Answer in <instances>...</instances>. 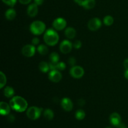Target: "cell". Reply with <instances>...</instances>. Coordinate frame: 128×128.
<instances>
[{
    "label": "cell",
    "instance_id": "cell-29",
    "mask_svg": "<svg viewBox=\"0 0 128 128\" xmlns=\"http://www.w3.org/2000/svg\"><path fill=\"white\" fill-rule=\"evenodd\" d=\"M76 62V60L75 59V58L74 57H70L68 60V63L70 64V65L72 66H74Z\"/></svg>",
    "mask_w": 128,
    "mask_h": 128
},
{
    "label": "cell",
    "instance_id": "cell-37",
    "mask_svg": "<svg viewBox=\"0 0 128 128\" xmlns=\"http://www.w3.org/2000/svg\"><path fill=\"white\" fill-rule=\"evenodd\" d=\"M124 76L127 80H128V70H126V71L124 73Z\"/></svg>",
    "mask_w": 128,
    "mask_h": 128
},
{
    "label": "cell",
    "instance_id": "cell-38",
    "mask_svg": "<svg viewBox=\"0 0 128 128\" xmlns=\"http://www.w3.org/2000/svg\"><path fill=\"white\" fill-rule=\"evenodd\" d=\"M120 128H128L126 127V126H124V124H122V125H121V126H120Z\"/></svg>",
    "mask_w": 128,
    "mask_h": 128
},
{
    "label": "cell",
    "instance_id": "cell-20",
    "mask_svg": "<svg viewBox=\"0 0 128 128\" xmlns=\"http://www.w3.org/2000/svg\"><path fill=\"white\" fill-rule=\"evenodd\" d=\"M44 116L48 120H51L54 118V112L50 109H46L44 111Z\"/></svg>",
    "mask_w": 128,
    "mask_h": 128
},
{
    "label": "cell",
    "instance_id": "cell-28",
    "mask_svg": "<svg viewBox=\"0 0 128 128\" xmlns=\"http://www.w3.org/2000/svg\"><path fill=\"white\" fill-rule=\"evenodd\" d=\"M81 46H82L81 42L80 41H79V40H76V41H75V42H74V44H73L74 48H76V49H77V50L80 49V48L81 47Z\"/></svg>",
    "mask_w": 128,
    "mask_h": 128
},
{
    "label": "cell",
    "instance_id": "cell-18",
    "mask_svg": "<svg viewBox=\"0 0 128 128\" xmlns=\"http://www.w3.org/2000/svg\"><path fill=\"white\" fill-rule=\"evenodd\" d=\"M4 95L7 98H11L12 97L14 93V91L13 88L10 86H7L4 89Z\"/></svg>",
    "mask_w": 128,
    "mask_h": 128
},
{
    "label": "cell",
    "instance_id": "cell-11",
    "mask_svg": "<svg viewBox=\"0 0 128 128\" xmlns=\"http://www.w3.org/2000/svg\"><path fill=\"white\" fill-rule=\"evenodd\" d=\"M110 122L116 127H120L122 125L121 118L120 115L117 112H113L110 116Z\"/></svg>",
    "mask_w": 128,
    "mask_h": 128
},
{
    "label": "cell",
    "instance_id": "cell-3",
    "mask_svg": "<svg viewBox=\"0 0 128 128\" xmlns=\"http://www.w3.org/2000/svg\"><path fill=\"white\" fill-rule=\"evenodd\" d=\"M46 30V25L41 21H35L30 26V31L33 34L40 35L43 33Z\"/></svg>",
    "mask_w": 128,
    "mask_h": 128
},
{
    "label": "cell",
    "instance_id": "cell-10",
    "mask_svg": "<svg viewBox=\"0 0 128 128\" xmlns=\"http://www.w3.org/2000/svg\"><path fill=\"white\" fill-rule=\"evenodd\" d=\"M48 77L50 80L54 82H58L62 79V75L58 70H51L49 73Z\"/></svg>",
    "mask_w": 128,
    "mask_h": 128
},
{
    "label": "cell",
    "instance_id": "cell-5",
    "mask_svg": "<svg viewBox=\"0 0 128 128\" xmlns=\"http://www.w3.org/2000/svg\"><path fill=\"white\" fill-rule=\"evenodd\" d=\"M84 73V71L83 68L81 67V66H72L71 70H70V74L74 78H81L83 76Z\"/></svg>",
    "mask_w": 128,
    "mask_h": 128
},
{
    "label": "cell",
    "instance_id": "cell-26",
    "mask_svg": "<svg viewBox=\"0 0 128 128\" xmlns=\"http://www.w3.org/2000/svg\"><path fill=\"white\" fill-rule=\"evenodd\" d=\"M2 1L4 4H7L8 6L13 7L16 4V2H17V0H2Z\"/></svg>",
    "mask_w": 128,
    "mask_h": 128
},
{
    "label": "cell",
    "instance_id": "cell-24",
    "mask_svg": "<svg viewBox=\"0 0 128 128\" xmlns=\"http://www.w3.org/2000/svg\"><path fill=\"white\" fill-rule=\"evenodd\" d=\"M104 23L106 26H111L113 24L114 19L111 16H106L104 18Z\"/></svg>",
    "mask_w": 128,
    "mask_h": 128
},
{
    "label": "cell",
    "instance_id": "cell-33",
    "mask_svg": "<svg viewBox=\"0 0 128 128\" xmlns=\"http://www.w3.org/2000/svg\"><path fill=\"white\" fill-rule=\"evenodd\" d=\"M44 2V0H34V3L36 4L38 6L41 5Z\"/></svg>",
    "mask_w": 128,
    "mask_h": 128
},
{
    "label": "cell",
    "instance_id": "cell-6",
    "mask_svg": "<svg viewBox=\"0 0 128 128\" xmlns=\"http://www.w3.org/2000/svg\"><path fill=\"white\" fill-rule=\"evenodd\" d=\"M102 23L101 20L98 18H94L89 21L88 26V28L91 31H96L101 28Z\"/></svg>",
    "mask_w": 128,
    "mask_h": 128
},
{
    "label": "cell",
    "instance_id": "cell-31",
    "mask_svg": "<svg viewBox=\"0 0 128 128\" xmlns=\"http://www.w3.org/2000/svg\"><path fill=\"white\" fill-rule=\"evenodd\" d=\"M78 104L79 106H82L85 104V101L83 99H80V100L78 101Z\"/></svg>",
    "mask_w": 128,
    "mask_h": 128
},
{
    "label": "cell",
    "instance_id": "cell-7",
    "mask_svg": "<svg viewBox=\"0 0 128 128\" xmlns=\"http://www.w3.org/2000/svg\"><path fill=\"white\" fill-rule=\"evenodd\" d=\"M52 26L56 30H62L66 26V21L62 18H58L52 22Z\"/></svg>",
    "mask_w": 128,
    "mask_h": 128
},
{
    "label": "cell",
    "instance_id": "cell-13",
    "mask_svg": "<svg viewBox=\"0 0 128 128\" xmlns=\"http://www.w3.org/2000/svg\"><path fill=\"white\" fill-rule=\"evenodd\" d=\"M38 12V5L36 4H31L28 8L27 13L28 15L30 17L36 16L37 15Z\"/></svg>",
    "mask_w": 128,
    "mask_h": 128
},
{
    "label": "cell",
    "instance_id": "cell-27",
    "mask_svg": "<svg viewBox=\"0 0 128 128\" xmlns=\"http://www.w3.org/2000/svg\"><path fill=\"white\" fill-rule=\"evenodd\" d=\"M66 68V64L63 62H58L56 64V70L58 71H62Z\"/></svg>",
    "mask_w": 128,
    "mask_h": 128
},
{
    "label": "cell",
    "instance_id": "cell-23",
    "mask_svg": "<svg viewBox=\"0 0 128 128\" xmlns=\"http://www.w3.org/2000/svg\"><path fill=\"white\" fill-rule=\"evenodd\" d=\"M85 116H86L85 112L82 110H78L76 112V114H75L76 118L78 120H83V119L85 118Z\"/></svg>",
    "mask_w": 128,
    "mask_h": 128
},
{
    "label": "cell",
    "instance_id": "cell-2",
    "mask_svg": "<svg viewBox=\"0 0 128 128\" xmlns=\"http://www.w3.org/2000/svg\"><path fill=\"white\" fill-rule=\"evenodd\" d=\"M44 41L49 46H54L59 41V35L52 29H49L44 34Z\"/></svg>",
    "mask_w": 128,
    "mask_h": 128
},
{
    "label": "cell",
    "instance_id": "cell-17",
    "mask_svg": "<svg viewBox=\"0 0 128 128\" xmlns=\"http://www.w3.org/2000/svg\"><path fill=\"white\" fill-rule=\"evenodd\" d=\"M16 16V12L14 9L11 8L5 12V16L8 20H13Z\"/></svg>",
    "mask_w": 128,
    "mask_h": 128
},
{
    "label": "cell",
    "instance_id": "cell-4",
    "mask_svg": "<svg viewBox=\"0 0 128 128\" xmlns=\"http://www.w3.org/2000/svg\"><path fill=\"white\" fill-rule=\"evenodd\" d=\"M42 109L36 106H32L28 110L26 114L28 118L32 120H36L40 118L42 112Z\"/></svg>",
    "mask_w": 128,
    "mask_h": 128
},
{
    "label": "cell",
    "instance_id": "cell-22",
    "mask_svg": "<svg viewBox=\"0 0 128 128\" xmlns=\"http://www.w3.org/2000/svg\"><path fill=\"white\" fill-rule=\"evenodd\" d=\"M50 62H53V63H58L60 60V56L57 52H53L50 54Z\"/></svg>",
    "mask_w": 128,
    "mask_h": 128
},
{
    "label": "cell",
    "instance_id": "cell-12",
    "mask_svg": "<svg viewBox=\"0 0 128 128\" xmlns=\"http://www.w3.org/2000/svg\"><path fill=\"white\" fill-rule=\"evenodd\" d=\"M61 107L64 110L66 111H70L72 110L73 104L72 101L68 98H64L61 101Z\"/></svg>",
    "mask_w": 128,
    "mask_h": 128
},
{
    "label": "cell",
    "instance_id": "cell-30",
    "mask_svg": "<svg viewBox=\"0 0 128 128\" xmlns=\"http://www.w3.org/2000/svg\"><path fill=\"white\" fill-rule=\"evenodd\" d=\"M40 42V40L38 38H34L32 40V44L33 45H37Z\"/></svg>",
    "mask_w": 128,
    "mask_h": 128
},
{
    "label": "cell",
    "instance_id": "cell-36",
    "mask_svg": "<svg viewBox=\"0 0 128 128\" xmlns=\"http://www.w3.org/2000/svg\"><path fill=\"white\" fill-rule=\"evenodd\" d=\"M74 1L75 2H76V3H77L78 5H80V6H81V4H82L83 0H74Z\"/></svg>",
    "mask_w": 128,
    "mask_h": 128
},
{
    "label": "cell",
    "instance_id": "cell-25",
    "mask_svg": "<svg viewBox=\"0 0 128 128\" xmlns=\"http://www.w3.org/2000/svg\"><path fill=\"white\" fill-rule=\"evenodd\" d=\"M6 83V77L2 72H0V88H2Z\"/></svg>",
    "mask_w": 128,
    "mask_h": 128
},
{
    "label": "cell",
    "instance_id": "cell-35",
    "mask_svg": "<svg viewBox=\"0 0 128 128\" xmlns=\"http://www.w3.org/2000/svg\"><path fill=\"white\" fill-rule=\"evenodd\" d=\"M14 119H15L13 115H12V114L10 115V116H8V120L10 121H11V122H12V121L14 120Z\"/></svg>",
    "mask_w": 128,
    "mask_h": 128
},
{
    "label": "cell",
    "instance_id": "cell-14",
    "mask_svg": "<svg viewBox=\"0 0 128 128\" xmlns=\"http://www.w3.org/2000/svg\"><path fill=\"white\" fill-rule=\"evenodd\" d=\"M10 105L5 102H0V112L2 116L8 115L10 112Z\"/></svg>",
    "mask_w": 128,
    "mask_h": 128
},
{
    "label": "cell",
    "instance_id": "cell-21",
    "mask_svg": "<svg viewBox=\"0 0 128 128\" xmlns=\"http://www.w3.org/2000/svg\"><path fill=\"white\" fill-rule=\"evenodd\" d=\"M38 51L41 55H46L48 52V48L44 44L39 45L38 47Z\"/></svg>",
    "mask_w": 128,
    "mask_h": 128
},
{
    "label": "cell",
    "instance_id": "cell-19",
    "mask_svg": "<svg viewBox=\"0 0 128 128\" xmlns=\"http://www.w3.org/2000/svg\"><path fill=\"white\" fill-rule=\"evenodd\" d=\"M39 68L40 70L42 72H47L50 69V66H49V63L45 62V61H42L40 63L39 65Z\"/></svg>",
    "mask_w": 128,
    "mask_h": 128
},
{
    "label": "cell",
    "instance_id": "cell-15",
    "mask_svg": "<svg viewBox=\"0 0 128 128\" xmlns=\"http://www.w3.org/2000/svg\"><path fill=\"white\" fill-rule=\"evenodd\" d=\"M96 4L95 0H83L81 6L86 10H91L93 8Z\"/></svg>",
    "mask_w": 128,
    "mask_h": 128
},
{
    "label": "cell",
    "instance_id": "cell-1",
    "mask_svg": "<svg viewBox=\"0 0 128 128\" xmlns=\"http://www.w3.org/2000/svg\"><path fill=\"white\" fill-rule=\"evenodd\" d=\"M11 108L17 112H23L27 109L28 102L25 99L21 96H14L10 101Z\"/></svg>",
    "mask_w": 128,
    "mask_h": 128
},
{
    "label": "cell",
    "instance_id": "cell-39",
    "mask_svg": "<svg viewBox=\"0 0 128 128\" xmlns=\"http://www.w3.org/2000/svg\"></svg>",
    "mask_w": 128,
    "mask_h": 128
},
{
    "label": "cell",
    "instance_id": "cell-16",
    "mask_svg": "<svg viewBox=\"0 0 128 128\" xmlns=\"http://www.w3.org/2000/svg\"><path fill=\"white\" fill-rule=\"evenodd\" d=\"M65 36L68 39H73L76 36V30L73 28H68L66 29L64 31Z\"/></svg>",
    "mask_w": 128,
    "mask_h": 128
},
{
    "label": "cell",
    "instance_id": "cell-9",
    "mask_svg": "<svg viewBox=\"0 0 128 128\" xmlns=\"http://www.w3.org/2000/svg\"><path fill=\"white\" fill-rule=\"evenodd\" d=\"M36 51V48L33 45L27 44L24 46L22 49V54L26 57H32L34 56Z\"/></svg>",
    "mask_w": 128,
    "mask_h": 128
},
{
    "label": "cell",
    "instance_id": "cell-32",
    "mask_svg": "<svg viewBox=\"0 0 128 128\" xmlns=\"http://www.w3.org/2000/svg\"><path fill=\"white\" fill-rule=\"evenodd\" d=\"M20 3L22 4H28L31 1V0H18Z\"/></svg>",
    "mask_w": 128,
    "mask_h": 128
},
{
    "label": "cell",
    "instance_id": "cell-8",
    "mask_svg": "<svg viewBox=\"0 0 128 128\" xmlns=\"http://www.w3.org/2000/svg\"><path fill=\"white\" fill-rule=\"evenodd\" d=\"M72 48V44L68 40H64L60 44V51L63 54H68L71 51Z\"/></svg>",
    "mask_w": 128,
    "mask_h": 128
},
{
    "label": "cell",
    "instance_id": "cell-34",
    "mask_svg": "<svg viewBox=\"0 0 128 128\" xmlns=\"http://www.w3.org/2000/svg\"><path fill=\"white\" fill-rule=\"evenodd\" d=\"M124 66L126 68V70H128V59H126L124 61Z\"/></svg>",
    "mask_w": 128,
    "mask_h": 128
}]
</instances>
